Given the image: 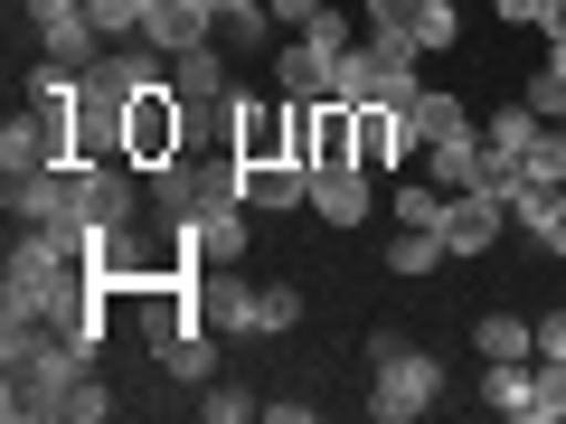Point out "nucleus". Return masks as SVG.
I'll return each instance as SVG.
<instances>
[{
	"label": "nucleus",
	"mask_w": 566,
	"mask_h": 424,
	"mask_svg": "<svg viewBox=\"0 0 566 424\" xmlns=\"http://www.w3.org/2000/svg\"><path fill=\"white\" fill-rule=\"evenodd\" d=\"M237 199H245L237 151H199V141H189L180 161L151 170V218L161 226H199V218H218V208H237Z\"/></svg>",
	"instance_id": "nucleus-1"
},
{
	"label": "nucleus",
	"mask_w": 566,
	"mask_h": 424,
	"mask_svg": "<svg viewBox=\"0 0 566 424\" xmlns=\"http://www.w3.org/2000/svg\"><path fill=\"white\" fill-rule=\"evenodd\" d=\"M434 396H444V359L416 349L406 330H378V340H368V415L416 424V415H434Z\"/></svg>",
	"instance_id": "nucleus-2"
},
{
	"label": "nucleus",
	"mask_w": 566,
	"mask_h": 424,
	"mask_svg": "<svg viewBox=\"0 0 566 424\" xmlns=\"http://www.w3.org/2000/svg\"><path fill=\"white\" fill-rule=\"evenodd\" d=\"M189 141H199V114H189L170 85H151V95H133V114H123V161H142V170H161V161H180Z\"/></svg>",
	"instance_id": "nucleus-3"
},
{
	"label": "nucleus",
	"mask_w": 566,
	"mask_h": 424,
	"mask_svg": "<svg viewBox=\"0 0 566 424\" xmlns=\"http://www.w3.org/2000/svg\"><path fill=\"white\" fill-rule=\"evenodd\" d=\"M0 199H10V218H20V226H95V218H85V189H76V161H57V170H10Z\"/></svg>",
	"instance_id": "nucleus-4"
},
{
	"label": "nucleus",
	"mask_w": 566,
	"mask_h": 424,
	"mask_svg": "<svg viewBox=\"0 0 566 424\" xmlns=\"http://www.w3.org/2000/svg\"><path fill=\"white\" fill-rule=\"evenodd\" d=\"M227 151L237 161H293V95H245L227 104Z\"/></svg>",
	"instance_id": "nucleus-5"
},
{
	"label": "nucleus",
	"mask_w": 566,
	"mask_h": 424,
	"mask_svg": "<svg viewBox=\"0 0 566 424\" xmlns=\"http://www.w3.org/2000/svg\"><path fill=\"white\" fill-rule=\"evenodd\" d=\"M170 95L199 114V132H227V104H237L227 47H218V39H208V47H180V57H170Z\"/></svg>",
	"instance_id": "nucleus-6"
},
{
	"label": "nucleus",
	"mask_w": 566,
	"mask_h": 424,
	"mask_svg": "<svg viewBox=\"0 0 566 424\" xmlns=\"http://www.w3.org/2000/svg\"><path fill=\"white\" fill-rule=\"evenodd\" d=\"M510 226V199H482V189H453L444 218H434V236H444V255H491Z\"/></svg>",
	"instance_id": "nucleus-7"
},
{
	"label": "nucleus",
	"mask_w": 566,
	"mask_h": 424,
	"mask_svg": "<svg viewBox=\"0 0 566 424\" xmlns=\"http://www.w3.org/2000/svg\"><path fill=\"white\" fill-rule=\"evenodd\" d=\"M57 161H76V151H66V123L39 114V104L10 114V132H0V180H10V170H57Z\"/></svg>",
	"instance_id": "nucleus-8"
},
{
	"label": "nucleus",
	"mask_w": 566,
	"mask_h": 424,
	"mask_svg": "<svg viewBox=\"0 0 566 424\" xmlns=\"http://www.w3.org/2000/svg\"><path fill=\"white\" fill-rule=\"evenodd\" d=\"M368 208H378V180H368L359 161L312 170V218H322V226H368Z\"/></svg>",
	"instance_id": "nucleus-9"
},
{
	"label": "nucleus",
	"mask_w": 566,
	"mask_h": 424,
	"mask_svg": "<svg viewBox=\"0 0 566 424\" xmlns=\"http://www.w3.org/2000/svg\"><path fill=\"white\" fill-rule=\"evenodd\" d=\"M424 141H416V123H406V104H359V170L378 180V170H397V161H416Z\"/></svg>",
	"instance_id": "nucleus-10"
},
{
	"label": "nucleus",
	"mask_w": 566,
	"mask_h": 424,
	"mask_svg": "<svg viewBox=\"0 0 566 424\" xmlns=\"http://www.w3.org/2000/svg\"><path fill=\"white\" fill-rule=\"evenodd\" d=\"M331 85H340V47H322V39H293L274 57V95H293V104H322Z\"/></svg>",
	"instance_id": "nucleus-11"
},
{
	"label": "nucleus",
	"mask_w": 566,
	"mask_h": 424,
	"mask_svg": "<svg viewBox=\"0 0 566 424\" xmlns=\"http://www.w3.org/2000/svg\"><path fill=\"white\" fill-rule=\"evenodd\" d=\"M142 39L161 47V57H180V47H208V39H218V0H151Z\"/></svg>",
	"instance_id": "nucleus-12"
},
{
	"label": "nucleus",
	"mask_w": 566,
	"mask_h": 424,
	"mask_svg": "<svg viewBox=\"0 0 566 424\" xmlns=\"http://www.w3.org/2000/svg\"><path fill=\"white\" fill-rule=\"evenodd\" d=\"M482 405L491 415H520V424H538V359H482Z\"/></svg>",
	"instance_id": "nucleus-13"
},
{
	"label": "nucleus",
	"mask_w": 566,
	"mask_h": 424,
	"mask_svg": "<svg viewBox=\"0 0 566 424\" xmlns=\"http://www.w3.org/2000/svg\"><path fill=\"white\" fill-rule=\"evenodd\" d=\"M245 208H255V218L312 208V170H303V161H245Z\"/></svg>",
	"instance_id": "nucleus-14"
},
{
	"label": "nucleus",
	"mask_w": 566,
	"mask_h": 424,
	"mask_svg": "<svg viewBox=\"0 0 566 424\" xmlns=\"http://www.w3.org/2000/svg\"><path fill=\"white\" fill-rule=\"evenodd\" d=\"M245 218H255V208H218V218H199V226H170V236L189 245V264H245Z\"/></svg>",
	"instance_id": "nucleus-15"
},
{
	"label": "nucleus",
	"mask_w": 566,
	"mask_h": 424,
	"mask_svg": "<svg viewBox=\"0 0 566 424\" xmlns=\"http://www.w3.org/2000/svg\"><path fill=\"white\" fill-rule=\"evenodd\" d=\"M472 349H482V359H538V321H528V311H482V321H472Z\"/></svg>",
	"instance_id": "nucleus-16"
},
{
	"label": "nucleus",
	"mask_w": 566,
	"mask_h": 424,
	"mask_svg": "<svg viewBox=\"0 0 566 424\" xmlns=\"http://www.w3.org/2000/svg\"><path fill=\"white\" fill-rule=\"evenodd\" d=\"M416 161H424V180H444V189H472V161H482V132H472V123H463V132L424 141Z\"/></svg>",
	"instance_id": "nucleus-17"
},
{
	"label": "nucleus",
	"mask_w": 566,
	"mask_h": 424,
	"mask_svg": "<svg viewBox=\"0 0 566 424\" xmlns=\"http://www.w3.org/2000/svg\"><path fill=\"white\" fill-rule=\"evenodd\" d=\"M406 123H416V141H444V132H463V123H472V104L444 95V85H416V95H406Z\"/></svg>",
	"instance_id": "nucleus-18"
},
{
	"label": "nucleus",
	"mask_w": 566,
	"mask_h": 424,
	"mask_svg": "<svg viewBox=\"0 0 566 424\" xmlns=\"http://www.w3.org/2000/svg\"><path fill=\"white\" fill-rule=\"evenodd\" d=\"M538 132H547V114H538L528 95H510L501 114L482 123V141H501V151H520V170H528V141H538Z\"/></svg>",
	"instance_id": "nucleus-19"
},
{
	"label": "nucleus",
	"mask_w": 566,
	"mask_h": 424,
	"mask_svg": "<svg viewBox=\"0 0 566 424\" xmlns=\"http://www.w3.org/2000/svg\"><path fill=\"white\" fill-rule=\"evenodd\" d=\"M406 39H416L424 57H444V47H463V10H453V0H416V20H406Z\"/></svg>",
	"instance_id": "nucleus-20"
},
{
	"label": "nucleus",
	"mask_w": 566,
	"mask_h": 424,
	"mask_svg": "<svg viewBox=\"0 0 566 424\" xmlns=\"http://www.w3.org/2000/svg\"><path fill=\"white\" fill-rule=\"evenodd\" d=\"M434 264H444V236H434V226H397V245H387V274H434Z\"/></svg>",
	"instance_id": "nucleus-21"
},
{
	"label": "nucleus",
	"mask_w": 566,
	"mask_h": 424,
	"mask_svg": "<svg viewBox=\"0 0 566 424\" xmlns=\"http://www.w3.org/2000/svg\"><path fill=\"white\" fill-rule=\"evenodd\" d=\"M161 368H170V378H180V386H208V378H218V330H208V321H199V330H189V340H180V349H170V359H161Z\"/></svg>",
	"instance_id": "nucleus-22"
},
{
	"label": "nucleus",
	"mask_w": 566,
	"mask_h": 424,
	"mask_svg": "<svg viewBox=\"0 0 566 424\" xmlns=\"http://www.w3.org/2000/svg\"><path fill=\"white\" fill-rule=\"evenodd\" d=\"M303 321V293L293 283H255V340H274V330Z\"/></svg>",
	"instance_id": "nucleus-23"
},
{
	"label": "nucleus",
	"mask_w": 566,
	"mask_h": 424,
	"mask_svg": "<svg viewBox=\"0 0 566 424\" xmlns=\"http://www.w3.org/2000/svg\"><path fill=\"white\" fill-rule=\"evenodd\" d=\"M520 180H528V170H520V151H501V141H482V161H472V189H482V199H510Z\"/></svg>",
	"instance_id": "nucleus-24"
},
{
	"label": "nucleus",
	"mask_w": 566,
	"mask_h": 424,
	"mask_svg": "<svg viewBox=\"0 0 566 424\" xmlns=\"http://www.w3.org/2000/svg\"><path fill=\"white\" fill-rule=\"evenodd\" d=\"M199 415H208V424H245V415H264V396H245V386L208 378V386H199Z\"/></svg>",
	"instance_id": "nucleus-25"
},
{
	"label": "nucleus",
	"mask_w": 566,
	"mask_h": 424,
	"mask_svg": "<svg viewBox=\"0 0 566 424\" xmlns=\"http://www.w3.org/2000/svg\"><path fill=\"white\" fill-rule=\"evenodd\" d=\"M57 415H66V424H104V415H114V386H104L95 368H85V378L66 386V405H57Z\"/></svg>",
	"instance_id": "nucleus-26"
},
{
	"label": "nucleus",
	"mask_w": 566,
	"mask_h": 424,
	"mask_svg": "<svg viewBox=\"0 0 566 424\" xmlns=\"http://www.w3.org/2000/svg\"><path fill=\"white\" fill-rule=\"evenodd\" d=\"M444 199H453L444 180H406L397 189V226H434V218H444Z\"/></svg>",
	"instance_id": "nucleus-27"
},
{
	"label": "nucleus",
	"mask_w": 566,
	"mask_h": 424,
	"mask_svg": "<svg viewBox=\"0 0 566 424\" xmlns=\"http://www.w3.org/2000/svg\"><path fill=\"white\" fill-rule=\"evenodd\" d=\"M85 10H95L104 47H114V39H142V20H151V0H85Z\"/></svg>",
	"instance_id": "nucleus-28"
},
{
	"label": "nucleus",
	"mask_w": 566,
	"mask_h": 424,
	"mask_svg": "<svg viewBox=\"0 0 566 424\" xmlns=\"http://www.w3.org/2000/svg\"><path fill=\"white\" fill-rule=\"evenodd\" d=\"M538 424H566V359H538Z\"/></svg>",
	"instance_id": "nucleus-29"
},
{
	"label": "nucleus",
	"mask_w": 566,
	"mask_h": 424,
	"mask_svg": "<svg viewBox=\"0 0 566 424\" xmlns=\"http://www.w3.org/2000/svg\"><path fill=\"white\" fill-rule=\"evenodd\" d=\"M264 29H274V10H264V20H218V47H227V57H255Z\"/></svg>",
	"instance_id": "nucleus-30"
},
{
	"label": "nucleus",
	"mask_w": 566,
	"mask_h": 424,
	"mask_svg": "<svg viewBox=\"0 0 566 424\" xmlns=\"http://www.w3.org/2000/svg\"><path fill=\"white\" fill-rule=\"evenodd\" d=\"M264 10H274V20L293 29V39H312V29H322V10H331V0H264Z\"/></svg>",
	"instance_id": "nucleus-31"
},
{
	"label": "nucleus",
	"mask_w": 566,
	"mask_h": 424,
	"mask_svg": "<svg viewBox=\"0 0 566 424\" xmlns=\"http://www.w3.org/2000/svg\"><path fill=\"white\" fill-rule=\"evenodd\" d=\"M359 20L368 29H406V20H416V0H359Z\"/></svg>",
	"instance_id": "nucleus-32"
},
{
	"label": "nucleus",
	"mask_w": 566,
	"mask_h": 424,
	"mask_svg": "<svg viewBox=\"0 0 566 424\" xmlns=\"http://www.w3.org/2000/svg\"><path fill=\"white\" fill-rule=\"evenodd\" d=\"M491 10H501L510 29H538V20H547V0H491Z\"/></svg>",
	"instance_id": "nucleus-33"
},
{
	"label": "nucleus",
	"mask_w": 566,
	"mask_h": 424,
	"mask_svg": "<svg viewBox=\"0 0 566 424\" xmlns=\"http://www.w3.org/2000/svg\"><path fill=\"white\" fill-rule=\"evenodd\" d=\"M538 29H547V47H566V0H547V20H538Z\"/></svg>",
	"instance_id": "nucleus-34"
},
{
	"label": "nucleus",
	"mask_w": 566,
	"mask_h": 424,
	"mask_svg": "<svg viewBox=\"0 0 566 424\" xmlns=\"http://www.w3.org/2000/svg\"><path fill=\"white\" fill-rule=\"evenodd\" d=\"M538 255H547V264H566V218H557V226L538 236Z\"/></svg>",
	"instance_id": "nucleus-35"
},
{
	"label": "nucleus",
	"mask_w": 566,
	"mask_h": 424,
	"mask_svg": "<svg viewBox=\"0 0 566 424\" xmlns=\"http://www.w3.org/2000/svg\"><path fill=\"white\" fill-rule=\"evenodd\" d=\"M218 20H264V0H218Z\"/></svg>",
	"instance_id": "nucleus-36"
},
{
	"label": "nucleus",
	"mask_w": 566,
	"mask_h": 424,
	"mask_svg": "<svg viewBox=\"0 0 566 424\" xmlns=\"http://www.w3.org/2000/svg\"><path fill=\"white\" fill-rule=\"evenodd\" d=\"M538 76H557V85H566V47H547V66H538Z\"/></svg>",
	"instance_id": "nucleus-37"
},
{
	"label": "nucleus",
	"mask_w": 566,
	"mask_h": 424,
	"mask_svg": "<svg viewBox=\"0 0 566 424\" xmlns=\"http://www.w3.org/2000/svg\"><path fill=\"white\" fill-rule=\"evenodd\" d=\"M557 132H566V114H557Z\"/></svg>",
	"instance_id": "nucleus-38"
}]
</instances>
